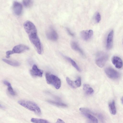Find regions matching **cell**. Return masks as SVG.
I'll return each mask as SVG.
<instances>
[{"label":"cell","instance_id":"obj_14","mask_svg":"<svg viewBox=\"0 0 123 123\" xmlns=\"http://www.w3.org/2000/svg\"><path fill=\"white\" fill-rule=\"evenodd\" d=\"M109 108L111 114L113 115H115L117 113V110L114 100H112L109 104Z\"/></svg>","mask_w":123,"mask_h":123},{"label":"cell","instance_id":"obj_29","mask_svg":"<svg viewBox=\"0 0 123 123\" xmlns=\"http://www.w3.org/2000/svg\"></svg>","mask_w":123,"mask_h":123},{"label":"cell","instance_id":"obj_10","mask_svg":"<svg viewBox=\"0 0 123 123\" xmlns=\"http://www.w3.org/2000/svg\"><path fill=\"white\" fill-rule=\"evenodd\" d=\"M112 62L113 64L117 68L120 69L123 67V61L118 56H113L112 59Z\"/></svg>","mask_w":123,"mask_h":123},{"label":"cell","instance_id":"obj_19","mask_svg":"<svg viewBox=\"0 0 123 123\" xmlns=\"http://www.w3.org/2000/svg\"><path fill=\"white\" fill-rule=\"evenodd\" d=\"M82 114L87 117L93 123H98V120L94 116L92 115L90 113L82 112Z\"/></svg>","mask_w":123,"mask_h":123},{"label":"cell","instance_id":"obj_26","mask_svg":"<svg viewBox=\"0 0 123 123\" xmlns=\"http://www.w3.org/2000/svg\"><path fill=\"white\" fill-rule=\"evenodd\" d=\"M66 30L68 33L69 35L72 36H74V33L71 32L69 28H67Z\"/></svg>","mask_w":123,"mask_h":123},{"label":"cell","instance_id":"obj_1","mask_svg":"<svg viewBox=\"0 0 123 123\" xmlns=\"http://www.w3.org/2000/svg\"><path fill=\"white\" fill-rule=\"evenodd\" d=\"M25 30L27 34L30 42L39 54H42L43 49L42 43L37 34V30L34 25L29 21L24 24Z\"/></svg>","mask_w":123,"mask_h":123},{"label":"cell","instance_id":"obj_6","mask_svg":"<svg viewBox=\"0 0 123 123\" xmlns=\"http://www.w3.org/2000/svg\"><path fill=\"white\" fill-rule=\"evenodd\" d=\"M106 75L110 78L115 79L118 78L120 76L119 73L111 67H107L105 70Z\"/></svg>","mask_w":123,"mask_h":123},{"label":"cell","instance_id":"obj_9","mask_svg":"<svg viewBox=\"0 0 123 123\" xmlns=\"http://www.w3.org/2000/svg\"><path fill=\"white\" fill-rule=\"evenodd\" d=\"M93 32L91 30H83L81 31L80 35L82 39L85 41L89 40L93 35Z\"/></svg>","mask_w":123,"mask_h":123},{"label":"cell","instance_id":"obj_28","mask_svg":"<svg viewBox=\"0 0 123 123\" xmlns=\"http://www.w3.org/2000/svg\"><path fill=\"white\" fill-rule=\"evenodd\" d=\"M121 100L122 103L123 104V96L121 98Z\"/></svg>","mask_w":123,"mask_h":123},{"label":"cell","instance_id":"obj_18","mask_svg":"<svg viewBox=\"0 0 123 123\" xmlns=\"http://www.w3.org/2000/svg\"><path fill=\"white\" fill-rule=\"evenodd\" d=\"M65 58L68 61L73 65V66L78 71L80 72L81 70L78 66L77 65L76 62L71 58L69 57L63 55Z\"/></svg>","mask_w":123,"mask_h":123},{"label":"cell","instance_id":"obj_11","mask_svg":"<svg viewBox=\"0 0 123 123\" xmlns=\"http://www.w3.org/2000/svg\"><path fill=\"white\" fill-rule=\"evenodd\" d=\"M13 11L16 15L21 14L22 10V6L20 3L16 1L14 2L12 6Z\"/></svg>","mask_w":123,"mask_h":123},{"label":"cell","instance_id":"obj_13","mask_svg":"<svg viewBox=\"0 0 123 123\" xmlns=\"http://www.w3.org/2000/svg\"><path fill=\"white\" fill-rule=\"evenodd\" d=\"M72 49L78 52L82 56L84 55L83 51L80 47L78 44L76 42H72L71 43Z\"/></svg>","mask_w":123,"mask_h":123},{"label":"cell","instance_id":"obj_8","mask_svg":"<svg viewBox=\"0 0 123 123\" xmlns=\"http://www.w3.org/2000/svg\"><path fill=\"white\" fill-rule=\"evenodd\" d=\"M30 73L31 75L33 76L42 77L43 74V71L39 69L36 65L34 64L30 70Z\"/></svg>","mask_w":123,"mask_h":123},{"label":"cell","instance_id":"obj_25","mask_svg":"<svg viewBox=\"0 0 123 123\" xmlns=\"http://www.w3.org/2000/svg\"><path fill=\"white\" fill-rule=\"evenodd\" d=\"M95 18L96 22L98 23L99 22L101 19V16L99 12H98L96 13Z\"/></svg>","mask_w":123,"mask_h":123},{"label":"cell","instance_id":"obj_7","mask_svg":"<svg viewBox=\"0 0 123 123\" xmlns=\"http://www.w3.org/2000/svg\"><path fill=\"white\" fill-rule=\"evenodd\" d=\"M46 36L48 39L53 41H56L58 38V35L53 29L50 28L46 32Z\"/></svg>","mask_w":123,"mask_h":123},{"label":"cell","instance_id":"obj_5","mask_svg":"<svg viewBox=\"0 0 123 123\" xmlns=\"http://www.w3.org/2000/svg\"><path fill=\"white\" fill-rule=\"evenodd\" d=\"M29 49L28 46L24 44H20L16 45L13 47L12 50L8 51L6 52V57L8 58L11 55L22 53L28 50Z\"/></svg>","mask_w":123,"mask_h":123},{"label":"cell","instance_id":"obj_12","mask_svg":"<svg viewBox=\"0 0 123 123\" xmlns=\"http://www.w3.org/2000/svg\"><path fill=\"white\" fill-rule=\"evenodd\" d=\"M113 31L111 30L109 33L106 40V47L108 49H111L113 45Z\"/></svg>","mask_w":123,"mask_h":123},{"label":"cell","instance_id":"obj_15","mask_svg":"<svg viewBox=\"0 0 123 123\" xmlns=\"http://www.w3.org/2000/svg\"><path fill=\"white\" fill-rule=\"evenodd\" d=\"M83 89L86 93L88 95L92 94L94 92L93 88L90 87L89 85L87 84L83 85Z\"/></svg>","mask_w":123,"mask_h":123},{"label":"cell","instance_id":"obj_21","mask_svg":"<svg viewBox=\"0 0 123 123\" xmlns=\"http://www.w3.org/2000/svg\"><path fill=\"white\" fill-rule=\"evenodd\" d=\"M31 121L33 123H49L47 120L35 118H32L31 119Z\"/></svg>","mask_w":123,"mask_h":123},{"label":"cell","instance_id":"obj_27","mask_svg":"<svg viewBox=\"0 0 123 123\" xmlns=\"http://www.w3.org/2000/svg\"><path fill=\"white\" fill-rule=\"evenodd\" d=\"M56 123H64L65 122L62 120L61 119L59 118L58 119L56 122Z\"/></svg>","mask_w":123,"mask_h":123},{"label":"cell","instance_id":"obj_24","mask_svg":"<svg viewBox=\"0 0 123 123\" xmlns=\"http://www.w3.org/2000/svg\"><path fill=\"white\" fill-rule=\"evenodd\" d=\"M74 81L77 88L80 86L81 85V79L80 77H78Z\"/></svg>","mask_w":123,"mask_h":123},{"label":"cell","instance_id":"obj_3","mask_svg":"<svg viewBox=\"0 0 123 123\" xmlns=\"http://www.w3.org/2000/svg\"><path fill=\"white\" fill-rule=\"evenodd\" d=\"M47 83L53 85L56 89H59L61 85L60 79L56 76L47 73L45 75Z\"/></svg>","mask_w":123,"mask_h":123},{"label":"cell","instance_id":"obj_20","mask_svg":"<svg viewBox=\"0 0 123 123\" xmlns=\"http://www.w3.org/2000/svg\"><path fill=\"white\" fill-rule=\"evenodd\" d=\"M48 102L51 104L58 107H67L68 106L66 104L64 103L56 102L52 100H48Z\"/></svg>","mask_w":123,"mask_h":123},{"label":"cell","instance_id":"obj_23","mask_svg":"<svg viewBox=\"0 0 123 123\" xmlns=\"http://www.w3.org/2000/svg\"><path fill=\"white\" fill-rule=\"evenodd\" d=\"M32 2V0H23V3L25 6L28 7L31 6Z\"/></svg>","mask_w":123,"mask_h":123},{"label":"cell","instance_id":"obj_4","mask_svg":"<svg viewBox=\"0 0 123 123\" xmlns=\"http://www.w3.org/2000/svg\"><path fill=\"white\" fill-rule=\"evenodd\" d=\"M108 57V54L105 52L102 51L98 52L96 55V64L99 67L102 68L107 61Z\"/></svg>","mask_w":123,"mask_h":123},{"label":"cell","instance_id":"obj_16","mask_svg":"<svg viewBox=\"0 0 123 123\" xmlns=\"http://www.w3.org/2000/svg\"><path fill=\"white\" fill-rule=\"evenodd\" d=\"M3 82L5 85L7 86V90L9 93L12 96L15 95V92L13 90L10 83L6 80H4Z\"/></svg>","mask_w":123,"mask_h":123},{"label":"cell","instance_id":"obj_2","mask_svg":"<svg viewBox=\"0 0 123 123\" xmlns=\"http://www.w3.org/2000/svg\"><path fill=\"white\" fill-rule=\"evenodd\" d=\"M18 103L25 108L33 112L36 114L40 115L41 111L40 107L35 103L29 100H20Z\"/></svg>","mask_w":123,"mask_h":123},{"label":"cell","instance_id":"obj_22","mask_svg":"<svg viewBox=\"0 0 123 123\" xmlns=\"http://www.w3.org/2000/svg\"><path fill=\"white\" fill-rule=\"evenodd\" d=\"M66 80L68 84L71 87L74 88H77L74 81L71 80L68 77L66 78Z\"/></svg>","mask_w":123,"mask_h":123},{"label":"cell","instance_id":"obj_17","mask_svg":"<svg viewBox=\"0 0 123 123\" xmlns=\"http://www.w3.org/2000/svg\"><path fill=\"white\" fill-rule=\"evenodd\" d=\"M2 60L7 64L13 66L17 67L20 65V63L16 61L11 60L5 58L3 59Z\"/></svg>","mask_w":123,"mask_h":123}]
</instances>
